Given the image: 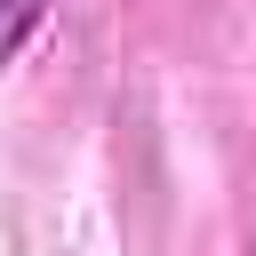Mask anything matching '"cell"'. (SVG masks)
I'll list each match as a JSON object with an SVG mask.
<instances>
[{
  "mask_svg": "<svg viewBox=\"0 0 256 256\" xmlns=\"http://www.w3.org/2000/svg\"><path fill=\"white\" fill-rule=\"evenodd\" d=\"M40 16H48V0H0V64L32 40V24H40Z\"/></svg>",
  "mask_w": 256,
  "mask_h": 256,
  "instance_id": "6da1fadb",
  "label": "cell"
}]
</instances>
